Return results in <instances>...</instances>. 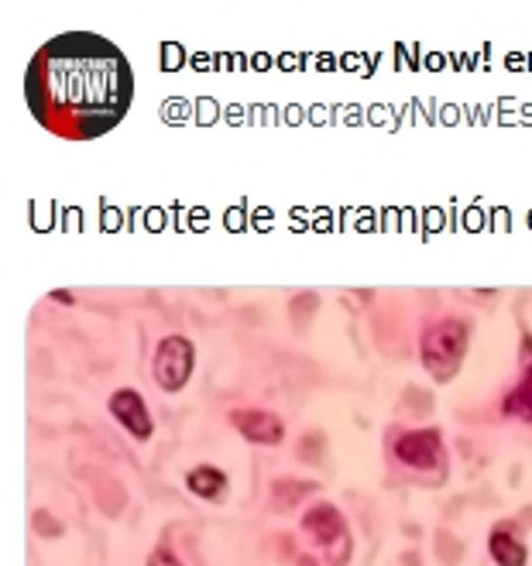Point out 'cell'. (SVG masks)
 Wrapping results in <instances>:
<instances>
[{
  "mask_svg": "<svg viewBox=\"0 0 532 566\" xmlns=\"http://www.w3.org/2000/svg\"><path fill=\"white\" fill-rule=\"evenodd\" d=\"M395 457L412 470H436L443 463V436L440 429H415L395 440Z\"/></svg>",
  "mask_w": 532,
  "mask_h": 566,
  "instance_id": "277c9868",
  "label": "cell"
},
{
  "mask_svg": "<svg viewBox=\"0 0 532 566\" xmlns=\"http://www.w3.org/2000/svg\"><path fill=\"white\" fill-rule=\"evenodd\" d=\"M145 566H182V563H179V556H175L172 549L158 546L152 556H148V563H145Z\"/></svg>",
  "mask_w": 532,
  "mask_h": 566,
  "instance_id": "5bb4252c",
  "label": "cell"
},
{
  "mask_svg": "<svg viewBox=\"0 0 532 566\" xmlns=\"http://www.w3.org/2000/svg\"><path fill=\"white\" fill-rule=\"evenodd\" d=\"M32 525H34V532H38V535H45V539H55V535H62V525H59V522H51V518L45 512H34Z\"/></svg>",
  "mask_w": 532,
  "mask_h": 566,
  "instance_id": "4fadbf2b",
  "label": "cell"
},
{
  "mask_svg": "<svg viewBox=\"0 0 532 566\" xmlns=\"http://www.w3.org/2000/svg\"><path fill=\"white\" fill-rule=\"evenodd\" d=\"M196 367V347L182 333H169L158 340L152 357V377L162 392H182Z\"/></svg>",
  "mask_w": 532,
  "mask_h": 566,
  "instance_id": "3957f363",
  "label": "cell"
},
{
  "mask_svg": "<svg viewBox=\"0 0 532 566\" xmlns=\"http://www.w3.org/2000/svg\"><path fill=\"white\" fill-rule=\"evenodd\" d=\"M230 426L238 429L247 443H257V446H278L285 440V422H282L275 412L234 409L230 412Z\"/></svg>",
  "mask_w": 532,
  "mask_h": 566,
  "instance_id": "5b68a950",
  "label": "cell"
},
{
  "mask_svg": "<svg viewBox=\"0 0 532 566\" xmlns=\"http://www.w3.org/2000/svg\"><path fill=\"white\" fill-rule=\"evenodd\" d=\"M488 549H491V556H495L498 566H526V560H529L526 543L515 539L512 532H505V529H495L488 535Z\"/></svg>",
  "mask_w": 532,
  "mask_h": 566,
  "instance_id": "9c48e42d",
  "label": "cell"
},
{
  "mask_svg": "<svg viewBox=\"0 0 532 566\" xmlns=\"http://www.w3.org/2000/svg\"><path fill=\"white\" fill-rule=\"evenodd\" d=\"M303 529L320 543V546H341L350 552L347 546V522H343V515L337 505H330V501H316L306 515H303Z\"/></svg>",
  "mask_w": 532,
  "mask_h": 566,
  "instance_id": "8992f818",
  "label": "cell"
},
{
  "mask_svg": "<svg viewBox=\"0 0 532 566\" xmlns=\"http://www.w3.org/2000/svg\"><path fill=\"white\" fill-rule=\"evenodd\" d=\"M299 566H320V563H316V560H309V556H303V563Z\"/></svg>",
  "mask_w": 532,
  "mask_h": 566,
  "instance_id": "2e32d148",
  "label": "cell"
},
{
  "mask_svg": "<svg viewBox=\"0 0 532 566\" xmlns=\"http://www.w3.org/2000/svg\"><path fill=\"white\" fill-rule=\"evenodd\" d=\"M51 299H59V302H72V295H69V292H51Z\"/></svg>",
  "mask_w": 532,
  "mask_h": 566,
  "instance_id": "9a60e30c",
  "label": "cell"
},
{
  "mask_svg": "<svg viewBox=\"0 0 532 566\" xmlns=\"http://www.w3.org/2000/svg\"><path fill=\"white\" fill-rule=\"evenodd\" d=\"M186 487L196 497L223 501V497H227V474L217 470V467H192L186 474Z\"/></svg>",
  "mask_w": 532,
  "mask_h": 566,
  "instance_id": "ba28073f",
  "label": "cell"
},
{
  "mask_svg": "<svg viewBox=\"0 0 532 566\" xmlns=\"http://www.w3.org/2000/svg\"><path fill=\"white\" fill-rule=\"evenodd\" d=\"M316 491V484H309V480H278L272 487V501H275V508H282V512H289L292 505L299 501V497H306Z\"/></svg>",
  "mask_w": 532,
  "mask_h": 566,
  "instance_id": "8fae6325",
  "label": "cell"
},
{
  "mask_svg": "<svg viewBox=\"0 0 532 566\" xmlns=\"http://www.w3.org/2000/svg\"><path fill=\"white\" fill-rule=\"evenodd\" d=\"M28 103L49 131L97 137L131 107L135 76L124 51L93 32L55 34L28 66Z\"/></svg>",
  "mask_w": 532,
  "mask_h": 566,
  "instance_id": "6da1fadb",
  "label": "cell"
},
{
  "mask_svg": "<svg viewBox=\"0 0 532 566\" xmlns=\"http://www.w3.org/2000/svg\"><path fill=\"white\" fill-rule=\"evenodd\" d=\"M467 343H471V326L463 320H440V323L426 326L419 337L423 367L436 381H450L467 357Z\"/></svg>",
  "mask_w": 532,
  "mask_h": 566,
  "instance_id": "7a4b0ae2",
  "label": "cell"
},
{
  "mask_svg": "<svg viewBox=\"0 0 532 566\" xmlns=\"http://www.w3.org/2000/svg\"><path fill=\"white\" fill-rule=\"evenodd\" d=\"M526 347H529V354H532V337H526ZM505 415L522 419V422H532V364L526 367L518 388H512V392L505 394Z\"/></svg>",
  "mask_w": 532,
  "mask_h": 566,
  "instance_id": "30bf717a",
  "label": "cell"
},
{
  "mask_svg": "<svg viewBox=\"0 0 532 566\" xmlns=\"http://www.w3.org/2000/svg\"><path fill=\"white\" fill-rule=\"evenodd\" d=\"M110 415L117 419L120 426L127 429L135 440H152V412L145 405V398L135 392V388H117L110 394Z\"/></svg>",
  "mask_w": 532,
  "mask_h": 566,
  "instance_id": "52a82bcc",
  "label": "cell"
},
{
  "mask_svg": "<svg viewBox=\"0 0 532 566\" xmlns=\"http://www.w3.org/2000/svg\"><path fill=\"white\" fill-rule=\"evenodd\" d=\"M316 306H320V299H316V295H313V292H306V295H295V299H292V320H295V323H309V320H313V312H316Z\"/></svg>",
  "mask_w": 532,
  "mask_h": 566,
  "instance_id": "7c38bea8",
  "label": "cell"
}]
</instances>
